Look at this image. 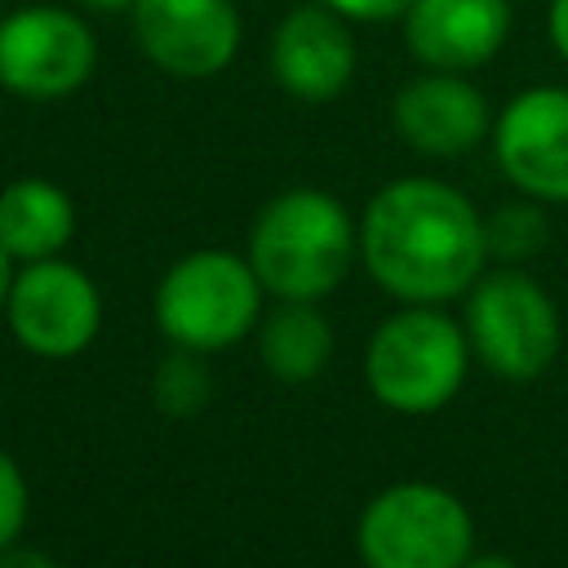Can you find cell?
<instances>
[{
	"mask_svg": "<svg viewBox=\"0 0 568 568\" xmlns=\"http://www.w3.org/2000/svg\"><path fill=\"white\" fill-rule=\"evenodd\" d=\"M71 4L84 13H129L138 0H71Z\"/></svg>",
	"mask_w": 568,
	"mask_h": 568,
	"instance_id": "22",
	"label": "cell"
},
{
	"mask_svg": "<svg viewBox=\"0 0 568 568\" xmlns=\"http://www.w3.org/2000/svg\"><path fill=\"white\" fill-rule=\"evenodd\" d=\"M359 257L390 297L439 306L484 275V217L439 178H395L364 204Z\"/></svg>",
	"mask_w": 568,
	"mask_h": 568,
	"instance_id": "1",
	"label": "cell"
},
{
	"mask_svg": "<svg viewBox=\"0 0 568 568\" xmlns=\"http://www.w3.org/2000/svg\"><path fill=\"white\" fill-rule=\"evenodd\" d=\"M470 337L439 306H404L386 315L364 351V382L390 413H439L466 382Z\"/></svg>",
	"mask_w": 568,
	"mask_h": 568,
	"instance_id": "3",
	"label": "cell"
},
{
	"mask_svg": "<svg viewBox=\"0 0 568 568\" xmlns=\"http://www.w3.org/2000/svg\"><path fill=\"white\" fill-rule=\"evenodd\" d=\"M399 31L417 67L470 75L506 49L515 31V4L510 0H413L408 13L399 18Z\"/></svg>",
	"mask_w": 568,
	"mask_h": 568,
	"instance_id": "13",
	"label": "cell"
},
{
	"mask_svg": "<svg viewBox=\"0 0 568 568\" xmlns=\"http://www.w3.org/2000/svg\"><path fill=\"white\" fill-rule=\"evenodd\" d=\"M262 280L248 257L226 248H195L178 257L155 288V328L182 351H226L262 320Z\"/></svg>",
	"mask_w": 568,
	"mask_h": 568,
	"instance_id": "4",
	"label": "cell"
},
{
	"mask_svg": "<svg viewBox=\"0 0 568 568\" xmlns=\"http://www.w3.org/2000/svg\"><path fill=\"white\" fill-rule=\"evenodd\" d=\"M31 510V493H27V475L22 466L0 448V550H9L27 524Z\"/></svg>",
	"mask_w": 568,
	"mask_h": 568,
	"instance_id": "18",
	"label": "cell"
},
{
	"mask_svg": "<svg viewBox=\"0 0 568 568\" xmlns=\"http://www.w3.org/2000/svg\"><path fill=\"white\" fill-rule=\"evenodd\" d=\"M462 568H519V564L506 559V555H470Z\"/></svg>",
	"mask_w": 568,
	"mask_h": 568,
	"instance_id": "24",
	"label": "cell"
},
{
	"mask_svg": "<svg viewBox=\"0 0 568 568\" xmlns=\"http://www.w3.org/2000/svg\"><path fill=\"white\" fill-rule=\"evenodd\" d=\"M13 275H18V262L0 248V315H4V302H9V288H13Z\"/></svg>",
	"mask_w": 568,
	"mask_h": 568,
	"instance_id": "23",
	"label": "cell"
},
{
	"mask_svg": "<svg viewBox=\"0 0 568 568\" xmlns=\"http://www.w3.org/2000/svg\"><path fill=\"white\" fill-rule=\"evenodd\" d=\"M546 40H550L555 58L568 67V0H550V9H546Z\"/></svg>",
	"mask_w": 568,
	"mask_h": 568,
	"instance_id": "20",
	"label": "cell"
},
{
	"mask_svg": "<svg viewBox=\"0 0 568 568\" xmlns=\"http://www.w3.org/2000/svg\"><path fill=\"white\" fill-rule=\"evenodd\" d=\"M0 568H58L44 550H36V546H9V550H0Z\"/></svg>",
	"mask_w": 568,
	"mask_h": 568,
	"instance_id": "21",
	"label": "cell"
},
{
	"mask_svg": "<svg viewBox=\"0 0 568 568\" xmlns=\"http://www.w3.org/2000/svg\"><path fill=\"white\" fill-rule=\"evenodd\" d=\"M351 27L355 22H346L342 13H333L320 0H302V4L284 9V18L271 31V44H266V67H271L275 84L293 102H306V106H324V102L342 98L359 67Z\"/></svg>",
	"mask_w": 568,
	"mask_h": 568,
	"instance_id": "11",
	"label": "cell"
},
{
	"mask_svg": "<svg viewBox=\"0 0 568 568\" xmlns=\"http://www.w3.org/2000/svg\"><path fill=\"white\" fill-rule=\"evenodd\" d=\"M75 235V204L49 178H13L0 186V248L27 266L58 257Z\"/></svg>",
	"mask_w": 568,
	"mask_h": 568,
	"instance_id": "14",
	"label": "cell"
},
{
	"mask_svg": "<svg viewBox=\"0 0 568 568\" xmlns=\"http://www.w3.org/2000/svg\"><path fill=\"white\" fill-rule=\"evenodd\" d=\"M390 129L417 155L457 160V155H470L493 133V106L466 71L422 67L395 89Z\"/></svg>",
	"mask_w": 568,
	"mask_h": 568,
	"instance_id": "12",
	"label": "cell"
},
{
	"mask_svg": "<svg viewBox=\"0 0 568 568\" xmlns=\"http://www.w3.org/2000/svg\"><path fill=\"white\" fill-rule=\"evenodd\" d=\"M320 4H328L333 13H342L346 22H399L404 13H408V4L413 0H320Z\"/></svg>",
	"mask_w": 568,
	"mask_h": 568,
	"instance_id": "19",
	"label": "cell"
},
{
	"mask_svg": "<svg viewBox=\"0 0 568 568\" xmlns=\"http://www.w3.org/2000/svg\"><path fill=\"white\" fill-rule=\"evenodd\" d=\"M462 328L470 355L506 382H532L559 355V311L550 293L515 266L488 271L466 288Z\"/></svg>",
	"mask_w": 568,
	"mask_h": 568,
	"instance_id": "7",
	"label": "cell"
},
{
	"mask_svg": "<svg viewBox=\"0 0 568 568\" xmlns=\"http://www.w3.org/2000/svg\"><path fill=\"white\" fill-rule=\"evenodd\" d=\"M484 244H488V257H501L506 266L537 257V253L550 244L546 204L532 200V195L510 200V204H497V209L484 217Z\"/></svg>",
	"mask_w": 568,
	"mask_h": 568,
	"instance_id": "16",
	"label": "cell"
},
{
	"mask_svg": "<svg viewBox=\"0 0 568 568\" xmlns=\"http://www.w3.org/2000/svg\"><path fill=\"white\" fill-rule=\"evenodd\" d=\"M0 13H4V9H0Z\"/></svg>",
	"mask_w": 568,
	"mask_h": 568,
	"instance_id": "25",
	"label": "cell"
},
{
	"mask_svg": "<svg viewBox=\"0 0 568 568\" xmlns=\"http://www.w3.org/2000/svg\"><path fill=\"white\" fill-rule=\"evenodd\" d=\"M129 31L138 53L173 80H213L244 44L235 0H138L129 9Z\"/></svg>",
	"mask_w": 568,
	"mask_h": 568,
	"instance_id": "9",
	"label": "cell"
},
{
	"mask_svg": "<svg viewBox=\"0 0 568 568\" xmlns=\"http://www.w3.org/2000/svg\"><path fill=\"white\" fill-rule=\"evenodd\" d=\"M4 320H9V333L18 337V346H27L31 355L71 359V355L89 351V342L102 328V293H98L93 275L80 271L75 262H67L62 253L40 257L13 275Z\"/></svg>",
	"mask_w": 568,
	"mask_h": 568,
	"instance_id": "8",
	"label": "cell"
},
{
	"mask_svg": "<svg viewBox=\"0 0 568 568\" xmlns=\"http://www.w3.org/2000/svg\"><path fill=\"white\" fill-rule=\"evenodd\" d=\"M257 355L280 382H311L333 355V324L315 302L280 297V306L257 320Z\"/></svg>",
	"mask_w": 568,
	"mask_h": 568,
	"instance_id": "15",
	"label": "cell"
},
{
	"mask_svg": "<svg viewBox=\"0 0 568 568\" xmlns=\"http://www.w3.org/2000/svg\"><path fill=\"white\" fill-rule=\"evenodd\" d=\"M209 390H213V377H209V364L200 351H182L173 346V355H164L155 364V377H151V395H155V408L169 413V417H191L209 404Z\"/></svg>",
	"mask_w": 568,
	"mask_h": 568,
	"instance_id": "17",
	"label": "cell"
},
{
	"mask_svg": "<svg viewBox=\"0 0 568 568\" xmlns=\"http://www.w3.org/2000/svg\"><path fill=\"white\" fill-rule=\"evenodd\" d=\"M244 257L271 297L320 302L359 257V222L337 195L320 186H288L257 209Z\"/></svg>",
	"mask_w": 568,
	"mask_h": 568,
	"instance_id": "2",
	"label": "cell"
},
{
	"mask_svg": "<svg viewBox=\"0 0 568 568\" xmlns=\"http://www.w3.org/2000/svg\"><path fill=\"white\" fill-rule=\"evenodd\" d=\"M98 71V31L84 9L31 0L0 13V89L22 102L75 98Z\"/></svg>",
	"mask_w": 568,
	"mask_h": 568,
	"instance_id": "6",
	"label": "cell"
},
{
	"mask_svg": "<svg viewBox=\"0 0 568 568\" xmlns=\"http://www.w3.org/2000/svg\"><path fill=\"white\" fill-rule=\"evenodd\" d=\"M355 550L364 568H462L475 555V519L453 488L404 479L359 510Z\"/></svg>",
	"mask_w": 568,
	"mask_h": 568,
	"instance_id": "5",
	"label": "cell"
},
{
	"mask_svg": "<svg viewBox=\"0 0 568 568\" xmlns=\"http://www.w3.org/2000/svg\"><path fill=\"white\" fill-rule=\"evenodd\" d=\"M493 160L501 178L541 204H568V89L528 84L493 115Z\"/></svg>",
	"mask_w": 568,
	"mask_h": 568,
	"instance_id": "10",
	"label": "cell"
}]
</instances>
